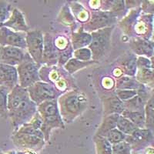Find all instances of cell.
<instances>
[{"label": "cell", "instance_id": "1", "mask_svg": "<svg viewBox=\"0 0 154 154\" xmlns=\"http://www.w3.org/2000/svg\"><path fill=\"white\" fill-rule=\"evenodd\" d=\"M8 119L13 133L29 123L37 112V106L32 101L27 89L17 85L9 91L7 98Z\"/></svg>", "mask_w": 154, "mask_h": 154}, {"label": "cell", "instance_id": "2", "mask_svg": "<svg viewBox=\"0 0 154 154\" xmlns=\"http://www.w3.org/2000/svg\"><path fill=\"white\" fill-rule=\"evenodd\" d=\"M57 103L60 116L65 125L72 123L84 113L89 105L86 93L77 88L63 93L57 99Z\"/></svg>", "mask_w": 154, "mask_h": 154}, {"label": "cell", "instance_id": "3", "mask_svg": "<svg viewBox=\"0 0 154 154\" xmlns=\"http://www.w3.org/2000/svg\"><path fill=\"white\" fill-rule=\"evenodd\" d=\"M37 112L39 114L43 122L42 132L46 142L49 140L52 130L54 129H65V123H63L60 116L57 100L44 102L38 105Z\"/></svg>", "mask_w": 154, "mask_h": 154}, {"label": "cell", "instance_id": "4", "mask_svg": "<svg viewBox=\"0 0 154 154\" xmlns=\"http://www.w3.org/2000/svg\"><path fill=\"white\" fill-rule=\"evenodd\" d=\"M38 75L40 81L52 84L62 93L75 88V82L71 78V75L63 67L57 65L53 66H42L39 69Z\"/></svg>", "mask_w": 154, "mask_h": 154}, {"label": "cell", "instance_id": "5", "mask_svg": "<svg viewBox=\"0 0 154 154\" xmlns=\"http://www.w3.org/2000/svg\"><path fill=\"white\" fill-rule=\"evenodd\" d=\"M116 26L96 30L91 32L92 39L89 48L92 53V60L96 63L103 57L110 48L111 38Z\"/></svg>", "mask_w": 154, "mask_h": 154}, {"label": "cell", "instance_id": "6", "mask_svg": "<svg viewBox=\"0 0 154 154\" xmlns=\"http://www.w3.org/2000/svg\"><path fill=\"white\" fill-rule=\"evenodd\" d=\"M41 66H42L37 64L26 52L23 61L16 66L18 85L27 89L36 82L40 81L38 72Z\"/></svg>", "mask_w": 154, "mask_h": 154}, {"label": "cell", "instance_id": "7", "mask_svg": "<svg viewBox=\"0 0 154 154\" xmlns=\"http://www.w3.org/2000/svg\"><path fill=\"white\" fill-rule=\"evenodd\" d=\"M27 90L30 100L36 106L44 102L57 100L63 94L54 86L42 81L36 82L27 88Z\"/></svg>", "mask_w": 154, "mask_h": 154}, {"label": "cell", "instance_id": "8", "mask_svg": "<svg viewBox=\"0 0 154 154\" xmlns=\"http://www.w3.org/2000/svg\"><path fill=\"white\" fill-rule=\"evenodd\" d=\"M119 19L115 15L109 11H91L89 20L82 25L84 31L91 33L96 30L116 26Z\"/></svg>", "mask_w": 154, "mask_h": 154}, {"label": "cell", "instance_id": "9", "mask_svg": "<svg viewBox=\"0 0 154 154\" xmlns=\"http://www.w3.org/2000/svg\"><path fill=\"white\" fill-rule=\"evenodd\" d=\"M26 52L37 64L42 66L43 32L41 30H29L26 35Z\"/></svg>", "mask_w": 154, "mask_h": 154}, {"label": "cell", "instance_id": "10", "mask_svg": "<svg viewBox=\"0 0 154 154\" xmlns=\"http://www.w3.org/2000/svg\"><path fill=\"white\" fill-rule=\"evenodd\" d=\"M152 33L153 15L145 14L141 12L132 27L130 38H139L145 40H152Z\"/></svg>", "mask_w": 154, "mask_h": 154}, {"label": "cell", "instance_id": "11", "mask_svg": "<svg viewBox=\"0 0 154 154\" xmlns=\"http://www.w3.org/2000/svg\"><path fill=\"white\" fill-rule=\"evenodd\" d=\"M12 140L18 148L29 149L31 151L40 150L46 145V143L43 139L39 138L36 136L19 133V132L13 133L12 136Z\"/></svg>", "mask_w": 154, "mask_h": 154}, {"label": "cell", "instance_id": "12", "mask_svg": "<svg viewBox=\"0 0 154 154\" xmlns=\"http://www.w3.org/2000/svg\"><path fill=\"white\" fill-rule=\"evenodd\" d=\"M26 32L12 31L7 27L0 29V46H13L26 50Z\"/></svg>", "mask_w": 154, "mask_h": 154}, {"label": "cell", "instance_id": "13", "mask_svg": "<svg viewBox=\"0 0 154 154\" xmlns=\"http://www.w3.org/2000/svg\"><path fill=\"white\" fill-rule=\"evenodd\" d=\"M125 141L130 144L132 149L139 150L145 147L146 148L149 146V144H152L153 143L152 131L146 128H138L131 135L126 136Z\"/></svg>", "mask_w": 154, "mask_h": 154}, {"label": "cell", "instance_id": "14", "mask_svg": "<svg viewBox=\"0 0 154 154\" xmlns=\"http://www.w3.org/2000/svg\"><path fill=\"white\" fill-rule=\"evenodd\" d=\"M57 49L54 44L53 34L49 32L43 33V52H42V66H53L58 63Z\"/></svg>", "mask_w": 154, "mask_h": 154}, {"label": "cell", "instance_id": "15", "mask_svg": "<svg viewBox=\"0 0 154 154\" xmlns=\"http://www.w3.org/2000/svg\"><path fill=\"white\" fill-rule=\"evenodd\" d=\"M26 50L13 46H0V63L16 67L23 61Z\"/></svg>", "mask_w": 154, "mask_h": 154}, {"label": "cell", "instance_id": "16", "mask_svg": "<svg viewBox=\"0 0 154 154\" xmlns=\"http://www.w3.org/2000/svg\"><path fill=\"white\" fill-rule=\"evenodd\" d=\"M130 51L137 56L153 57V40H145L143 38H132L129 41Z\"/></svg>", "mask_w": 154, "mask_h": 154}, {"label": "cell", "instance_id": "17", "mask_svg": "<svg viewBox=\"0 0 154 154\" xmlns=\"http://www.w3.org/2000/svg\"><path fill=\"white\" fill-rule=\"evenodd\" d=\"M2 26L7 27L12 31L19 32H27L30 30L26 21L24 14L17 8L13 9L10 17L2 25Z\"/></svg>", "mask_w": 154, "mask_h": 154}, {"label": "cell", "instance_id": "18", "mask_svg": "<svg viewBox=\"0 0 154 154\" xmlns=\"http://www.w3.org/2000/svg\"><path fill=\"white\" fill-rule=\"evenodd\" d=\"M18 85V74L16 67L0 63V86L9 90Z\"/></svg>", "mask_w": 154, "mask_h": 154}, {"label": "cell", "instance_id": "19", "mask_svg": "<svg viewBox=\"0 0 154 154\" xmlns=\"http://www.w3.org/2000/svg\"><path fill=\"white\" fill-rule=\"evenodd\" d=\"M69 38L73 50L88 47L92 39L91 33L84 31L82 25H79L75 30L71 31Z\"/></svg>", "mask_w": 154, "mask_h": 154}, {"label": "cell", "instance_id": "20", "mask_svg": "<svg viewBox=\"0 0 154 154\" xmlns=\"http://www.w3.org/2000/svg\"><path fill=\"white\" fill-rule=\"evenodd\" d=\"M103 106L104 116L112 114H119L125 110L123 102L121 101L113 93L109 96H105L102 99Z\"/></svg>", "mask_w": 154, "mask_h": 154}, {"label": "cell", "instance_id": "21", "mask_svg": "<svg viewBox=\"0 0 154 154\" xmlns=\"http://www.w3.org/2000/svg\"><path fill=\"white\" fill-rule=\"evenodd\" d=\"M137 56L131 51L126 52L117 60V67H119L123 75L129 76H135L137 72Z\"/></svg>", "mask_w": 154, "mask_h": 154}, {"label": "cell", "instance_id": "22", "mask_svg": "<svg viewBox=\"0 0 154 154\" xmlns=\"http://www.w3.org/2000/svg\"><path fill=\"white\" fill-rule=\"evenodd\" d=\"M67 4L76 23L79 25H84L89 21L90 18V12L82 4L75 1H71L67 2Z\"/></svg>", "mask_w": 154, "mask_h": 154}, {"label": "cell", "instance_id": "23", "mask_svg": "<svg viewBox=\"0 0 154 154\" xmlns=\"http://www.w3.org/2000/svg\"><path fill=\"white\" fill-rule=\"evenodd\" d=\"M58 23L60 24L69 27L71 29V31H73L77 28V23L74 19L73 16L71 13L69 8L68 4L66 3L60 9L59 14H58L57 19H56Z\"/></svg>", "mask_w": 154, "mask_h": 154}, {"label": "cell", "instance_id": "24", "mask_svg": "<svg viewBox=\"0 0 154 154\" xmlns=\"http://www.w3.org/2000/svg\"><path fill=\"white\" fill-rule=\"evenodd\" d=\"M119 114H112L104 116L103 119L102 121L101 124L96 130L94 136H101L103 137L104 135L109 131L113 130L116 128V123H117L118 118Z\"/></svg>", "mask_w": 154, "mask_h": 154}, {"label": "cell", "instance_id": "25", "mask_svg": "<svg viewBox=\"0 0 154 154\" xmlns=\"http://www.w3.org/2000/svg\"><path fill=\"white\" fill-rule=\"evenodd\" d=\"M135 78L140 84H143L152 89L153 88V68H146V67L137 68Z\"/></svg>", "mask_w": 154, "mask_h": 154}, {"label": "cell", "instance_id": "26", "mask_svg": "<svg viewBox=\"0 0 154 154\" xmlns=\"http://www.w3.org/2000/svg\"><path fill=\"white\" fill-rule=\"evenodd\" d=\"M115 89H134L137 90L140 83L136 79L135 76L122 75L116 79Z\"/></svg>", "mask_w": 154, "mask_h": 154}, {"label": "cell", "instance_id": "27", "mask_svg": "<svg viewBox=\"0 0 154 154\" xmlns=\"http://www.w3.org/2000/svg\"><path fill=\"white\" fill-rule=\"evenodd\" d=\"M94 63H96V62L93 61V60L83 62L76 60L75 58H72L63 67L69 75H72V74L79 71V70L83 69L86 68V67H89L90 66L93 65Z\"/></svg>", "mask_w": 154, "mask_h": 154}, {"label": "cell", "instance_id": "28", "mask_svg": "<svg viewBox=\"0 0 154 154\" xmlns=\"http://www.w3.org/2000/svg\"><path fill=\"white\" fill-rule=\"evenodd\" d=\"M121 116L126 118L140 129L146 128L145 113L144 111H129L124 110Z\"/></svg>", "mask_w": 154, "mask_h": 154}, {"label": "cell", "instance_id": "29", "mask_svg": "<svg viewBox=\"0 0 154 154\" xmlns=\"http://www.w3.org/2000/svg\"><path fill=\"white\" fill-rule=\"evenodd\" d=\"M93 143L96 154H112V145L101 136H94Z\"/></svg>", "mask_w": 154, "mask_h": 154}, {"label": "cell", "instance_id": "30", "mask_svg": "<svg viewBox=\"0 0 154 154\" xmlns=\"http://www.w3.org/2000/svg\"><path fill=\"white\" fill-rule=\"evenodd\" d=\"M116 129L119 130L121 133H123L126 136H130L136 130L138 129L136 125L133 124L129 119L123 117V116L119 115L116 123Z\"/></svg>", "mask_w": 154, "mask_h": 154}, {"label": "cell", "instance_id": "31", "mask_svg": "<svg viewBox=\"0 0 154 154\" xmlns=\"http://www.w3.org/2000/svg\"><path fill=\"white\" fill-rule=\"evenodd\" d=\"M145 113V125L146 129L152 130L154 126V105L153 96L147 101L144 108Z\"/></svg>", "mask_w": 154, "mask_h": 154}, {"label": "cell", "instance_id": "32", "mask_svg": "<svg viewBox=\"0 0 154 154\" xmlns=\"http://www.w3.org/2000/svg\"><path fill=\"white\" fill-rule=\"evenodd\" d=\"M53 40L58 53L63 52L72 46L70 38L65 34H53Z\"/></svg>", "mask_w": 154, "mask_h": 154}, {"label": "cell", "instance_id": "33", "mask_svg": "<svg viewBox=\"0 0 154 154\" xmlns=\"http://www.w3.org/2000/svg\"><path fill=\"white\" fill-rule=\"evenodd\" d=\"M9 91L8 88L0 86V116L4 119H8L7 98Z\"/></svg>", "mask_w": 154, "mask_h": 154}, {"label": "cell", "instance_id": "34", "mask_svg": "<svg viewBox=\"0 0 154 154\" xmlns=\"http://www.w3.org/2000/svg\"><path fill=\"white\" fill-rule=\"evenodd\" d=\"M14 7L10 2L0 0V26H2L10 17Z\"/></svg>", "mask_w": 154, "mask_h": 154}, {"label": "cell", "instance_id": "35", "mask_svg": "<svg viewBox=\"0 0 154 154\" xmlns=\"http://www.w3.org/2000/svg\"><path fill=\"white\" fill-rule=\"evenodd\" d=\"M103 137H105L108 140V142L111 145H113V144L119 143L125 141L126 136L123 134V133H121L116 128H115L113 130H110V131H109L108 133H106L103 136Z\"/></svg>", "mask_w": 154, "mask_h": 154}, {"label": "cell", "instance_id": "36", "mask_svg": "<svg viewBox=\"0 0 154 154\" xmlns=\"http://www.w3.org/2000/svg\"><path fill=\"white\" fill-rule=\"evenodd\" d=\"M72 58L83 62H88L92 60V53L88 47L74 50Z\"/></svg>", "mask_w": 154, "mask_h": 154}, {"label": "cell", "instance_id": "37", "mask_svg": "<svg viewBox=\"0 0 154 154\" xmlns=\"http://www.w3.org/2000/svg\"><path fill=\"white\" fill-rule=\"evenodd\" d=\"M132 148L126 141L112 145V154H132Z\"/></svg>", "mask_w": 154, "mask_h": 154}, {"label": "cell", "instance_id": "38", "mask_svg": "<svg viewBox=\"0 0 154 154\" xmlns=\"http://www.w3.org/2000/svg\"><path fill=\"white\" fill-rule=\"evenodd\" d=\"M73 52L74 50L72 49V46H71L68 49H66V50L59 53V55H58L57 66L63 67L70 59H72V56H73Z\"/></svg>", "mask_w": 154, "mask_h": 154}, {"label": "cell", "instance_id": "39", "mask_svg": "<svg viewBox=\"0 0 154 154\" xmlns=\"http://www.w3.org/2000/svg\"><path fill=\"white\" fill-rule=\"evenodd\" d=\"M114 93L121 101L124 103L136 96L137 92L134 89H115Z\"/></svg>", "mask_w": 154, "mask_h": 154}, {"label": "cell", "instance_id": "40", "mask_svg": "<svg viewBox=\"0 0 154 154\" xmlns=\"http://www.w3.org/2000/svg\"><path fill=\"white\" fill-rule=\"evenodd\" d=\"M116 81L114 78L109 76L104 77L103 79H102V86L103 88L106 90H111V91H115V85Z\"/></svg>", "mask_w": 154, "mask_h": 154}, {"label": "cell", "instance_id": "41", "mask_svg": "<svg viewBox=\"0 0 154 154\" xmlns=\"http://www.w3.org/2000/svg\"><path fill=\"white\" fill-rule=\"evenodd\" d=\"M153 1H142L140 5L141 12L145 14L153 15L154 3Z\"/></svg>", "mask_w": 154, "mask_h": 154}, {"label": "cell", "instance_id": "42", "mask_svg": "<svg viewBox=\"0 0 154 154\" xmlns=\"http://www.w3.org/2000/svg\"><path fill=\"white\" fill-rule=\"evenodd\" d=\"M89 9H91L92 11H98L100 10L101 8V1L99 0H93V1H89Z\"/></svg>", "mask_w": 154, "mask_h": 154}, {"label": "cell", "instance_id": "43", "mask_svg": "<svg viewBox=\"0 0 154 154\" xmlns=\"http://www.w3.org/2000/svg\"><path fill=\"white\" fill-rule=\"evenodd\" d=\"M112 78H116V79L119 78L120 76L123 75V72H122V70L119 68V67H116L113 70H112Z\"/></svg>", "mask_w": 154, "mask_h": 154}, {"label": "cell", "instance_id": "44", "mask_svg": "<svg viewBox=\"0 0 154 154\" xmlns=\"http://www.w3.org/2000/svg\"><path fill=\"white\" fill-rule=\"evenodd\" d=\"M145 154H153V149H152V147H146L145 150Z\"/></svg>", "mask_w": 154, "mask_h": 154}, {"label": "cell", "instance_id": "45", "mask_svg": "<svg viewBox=\"0 0 154 154\" xmlns=\"http://www.w3.org/2000/svg\"><path fill=\"white\" fill-rule=\"evenodd\" d=\"M0 154H6V153H4V152H1V151H0Z\"/></svg>", "mask_w": 154, "mask_h": 154}, {"label": "cell", "instance_id": "46", "mask_svg": "<svg viewBox=\"0 0 154 154\" xmlns=\"http://www.w3.org/2000/svg\"><path fill=\"white\" fill-rule=\"evenodd\" d=\"M2 26H0V29L2 28Z\"/></svg>", "mask_w": 154, "mask_h": 154}]
</instances>
